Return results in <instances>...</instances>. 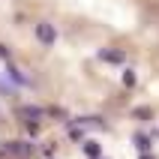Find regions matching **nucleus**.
<instances>
[{
	"mask_svg": "<svg viewBox=\"0 0 159 159\" xmlns=\"http://www.w3.org/2000/svg\"><path fill=\"white\" fill-rule=\"evenodd\" d=\"M36 39H39L42 45H54V42H57V30H54V24L39 21V24H36Z\"/></svg>",
	"mask_w": 159,
	"mask_h": 159,
	"instance_id": "f03ea898",
	"label": "nucleus"
},
{
	"mask_svg": "<svg viewBox=\"0 0 159 159\" xmlns=\"http://www.w3.org/2000/svg\"><path fill=\"white\" fill-rule=\"evenodd\" d=\"M18 117H24L27 123H33V120H39V117H42V108H33V105L18 108Z\"/></svg>",
	"mask_w": 159,
	"mask_h": 159,
	"instance_id": "7ed1b4c3",
	"label": "nucleus"
},
{
	"mask_svg": "<svg viewBox=\"0 0 159 159\" xmlns=\"http://www.w3.org/2000/svg\"><path fill=\"white\" fill-rule=\"evenodd\" d=\"M123 84H126V87H132V84H135V72H132V69L123 72Z\"/></svg>",
	"mask_w": 159,
	"mask_h": 159,
	"instance_id": "423d86ee",
	"label": "nucleus"
},
{
	"mask_svg": "<svg viewBox=\"0 0 159 159\" xmlns=\"http://www.w3.org/2000/svg\"><path fill=\"white\" fill-rule=\"evenodd\" d=\"M144 159H147V156H144Z\"/></svg>",
	"mask_w": 159,
	"mask_h": 159,
	"instance_id": "6e6552de",
	"label": "nucleus"
},
{
	"mask_svg": "<svg viewBox=\"0 0 159 159\" xmlns=\"http://www.w3.org/2000/svg\"><path fill=\"white\" fill-rule=\"evenodd\" d=\"M0 150L6 153V156H12V159H27L30 153H33V144L30 141H3Z\"/></svg>",
	"mask_w": 159,
	"mask_h": 159,
	"instance_id": "f257e3e1",
	"label": "nucleus"
},
{
	"mask_svg": "<svg viewBox=\"0 0 159 159\" xmlns=\"http://www.w3.org/2000/svg\"><path fill=\"white\" fill-rule=\"evenodd\" d=\"M0 57H9V51H6V48H3V45H0Z\"/></svg>",
	"mask_w": 159,
	"mask_h": 159,
	"instance_id": "0eeeda50",
	"label": "nucleus"
},
{
	"mask_svg": "<svg viewBox=\"0 0 159 159\" xmlns=\"http://www.w3.org/2000/svg\"><path fill=\"white\" fill-rule=\"evenodd\" d=\"M84 153H87V156H99V144L96 141H87V144H84Z\"/></svg>",
	"mask_w": 159,
	"mask_h": 159,
	"instance_id": "39448f33",
	"label": "nucleus"
},
{
	"mask_svg": "<svg viewBox=\"0 0 159 159\" xmlns=\"http://www.w3.org/2000/svg\"><path fill=\"white\" fill-rule=\"evenodd\" d=\"M99 57L108 60V63H120V60H123V54H120V51H99Z\"/></svg>",
	"mask_w": 159,
	"mask_h": 159,
	"instance_id": "20e7f679",
	"label": "nucleus"
}]
</instances>
